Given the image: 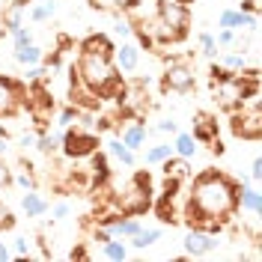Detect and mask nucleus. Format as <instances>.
<instances>
[{
    "instance_id": "nucleus-14",
    "label": "nucleus",
    "mask_w": 262,
    "mask_h": 262,
    "mask_svg": "<svg viewBox=\"0 0 262 262\" xmlns=\"http://www.w3.org/2000/svg\"><path fill=\"white\" fill-rule=\"evenodd\" d=\"M48 209H51V203L36 188L24 191V196H21V212L27 214V217H42V214H48Z\"/></svg>"
},
{
    "instance_id": "nucleus-35",
    "label": "nucleus",
    "mask_w": 262,
    "mask_h": 262,
    "mask_svg": "<svg viewBox=\"0 0 262 262\" xmlns=\"http://www.w3.org/2000/svg\"><path fill=\"white\" fill-rule=\"evenodd\" d=\"M155 131H161V134H176V131H179V122H176V119H170V116H167V119H158Z\"/></svg>"
},
{
    "instance_id": "nucleus-31",
    "label": "nucleus",
    "mask_w": 262,
    "mask_h": 262,
    "mask_svg": "<svg viewBox=\"0 0 262 262\" xmlns=\"http://www.w3.org/2000/svg\"><path fill=\"white\" fill-rule=\"evenodd\" d=\"M9 36H12V45H27V42H33V30L27 27V24H21V27L12 30Z\"/></svg>"
},
{
    "instance_id": "nucleus-25",
    "label": "nucleus",
    "mask_w": 262,
    "mask_h": 262,
    "mask_svg": "<svg viewBox=\"0 0 262 262\" xmlns=\"http://www.w3.org/2000/svg\"><path fill=\"white\" fill-rule=\"evenodd\" d=\"M196 42H200V48H203V54H206L209 60H214V57H217V42H214V36L209 30H200V33H196Z\"/></svg>"
},
{
    "instance_id": "nucleus-39",
    "label": "nucleus",
    "mask_w": 262,
    "mask_h": 262,
    "mask_svg": "<svg viewBox=\"0 0 262 262\" xmlns=\"http://www.w3.org/2000/svg\"><path fill=\"white\" fill-rule=\"evenodd\" d=\"M250 179H253V182L262 179V161H259V158H253V164H250Z\"/></svg>"
},
{
    "instance_id": "nucleus-8",
    "label": "nucleus",
    "mask_w": 262,
    "mask_h": 262,
    "mask_svg": "<svg viewBox=\"0 0 262 262\" xmlns=\"http://www.w3.org/2000/svg\"><path fill=\"white\" fill-rule=\"evenodd\" d=\"M161 86H164V93H179V96L194 93L196 90L194 69L185 60H170V66L164 69V75H161Z\"/></svg>"
},
{
    "instance_id": "nucleus-17",
    "label": "nucleus",
    "mask_w": 262,
    "mask_h": 262,
    "mask_svg": "<svg viewBox=\"0 0 262 262\" xmlns=\"http://www.w3.org/2000/svg\"><path fill=\"white\" fill-rule=\"evenodd\" d=\"M238 209H245L247 214H259L262 212V196H259V188H245L238 191Z\"/></svg>"
},
{
    "instance_id": "nucleus-27",
    "label": "nucleus",
    "mask_w": 262,
    "mask_h": 262,
    "mask_svg": "<svg viewBox=\"0 0 262 262\" xmlns=\"http://www.w3.org/2000/svg\"><path fill=\"white\" fill-rule=\"evenodd\" d=\"M221 66L229 69V72H242V69H245V51H242V54H224V57H221Z\"/></svg>"
},
{
    "instance_id": "nucleus-36",
    "label": "nucleus",
    "mask_w": 262,
    "mask_h": 262,
    "mask_svg": "<svg viewBox=\"0 0 262 262\" xmlns=\"http://www.w3.org/2000/svg\"><path fill=\"white\" fill-rule=\"evenodd\" d=\"M51 212V217H54V221H63L66 214L72 212V206H69V203H66V200H60V203H57V206H54V209H48Z\"/></svg>"
},
{
    "instance_id": "nucleus-30",
    "label": "nucleus",
    "mask_w": 262,
    "mask_h": 262,
    "mask_svg": "<svg viewBox=\"0 0 262 262\" xmlns=\"http://www.w3.org/2000/svg\"><path fill=\"white\" fill-rule=\"evenodd\" d=\"M78 114H81V111H78L75 104H69V107L63 111V114L57 116V125H60V128H69L72 122H78Z\"/></svg>"
},
{
    "instance_id": "nucleus-38",
    "label": "nucleus",
    "mask_w": 262,
    "mask_h": 262,
    "mask_svg": "<svg viewBox=\"0 0 262 262\" xmlns=\"http://www.w3.org/2000/svg\"><path fill=\"white\" fill-rule=\"evenodd\" d=\"M18 146L21 149H33L36 146V134H21V137H18Z\"/></svg>"
},
{
    "instance_id": "nucleus-37",
    "label": "nucleus",
    "mask_w": 262,
    "mask_h": 262,
    "mask_svg": "<svg viewBox=\"0 0 262 262\" xmlns=\"http://www.w3.org/2000/svg\"><path fill=\"white\" fill-rule=\"evenodd\" d=\"M9 185H12V173H9V167H6L3 155H0V191H3V188H9Z\"/></svg>"
},
{
    "instance_id": "nucleus-44",
    "label": "nucleus",
    "mask_w": 262,
    "mask_h": 262,
    "mask_svg": "<svg viewBox=\"0 0 262 262\" xmlns=\"http://www.w3.org/2000/svg\"><path fill=\"white\" fill-rule=\"evenodd\" d=\"M179 3H194V0H179Z\"/></svg>"
},
{
    "instance_id": "nucleus-7",
    "label": "nucleus",
    "mask_w": 262,
    "mask_h": 262,
    "mask_svg": "<svg viewBox=\"0 0 262 262\" xmlns=\"http://www.w3.org/2000/svg\"><path fill=\"white\" fill-rule=\"evenodd\" d=\"M98 134L96 131H86L83 125H69V128H63V140H60V149H63L66 158H90L93 152L98 149Z\"/></svg>"
},
{
    "instance_id": "nucleus-15",
    "label": "nucleus",
    "mask_w": 262,
    "mask_h": 262,
    "mask_svg": "<svg viewBox=\"0 0 262 262\" xmlns=\"http://www.w3.org/2000/svg\"><path fill=\"white\" fill-rule=\"evenodd\" d=\"M161 173L167 176V179H182V182H188L191 176H194V170H191V164H188V158H164L161 161Z\"/></svg>"
},
{
    "instance_id": "nucleus-29",
    "label": "nucleus",
    "mask_w": 262,
    "mask_h": 262,
    "mask_svg": "<svg viewBox=\"0 0 262 262\" xmlns=\"http://www.w3.org/2000/svg\"><path fill=\"white\" fill-rule=\"evenodd\" d=\"M15 214H12V209H9V206H6V203H3V200H0V229H3V232H9V229H15Z\"/></svg>"
},
{
    "instance_id": "nucleus-20",
    "label": "nucleus",
    "mask_w": 262,
    "mask_h": 262,
    "mask_svg": "<svg viewBox=\"0 0 262 262\" xmlns=\"http://www.w3.org/2000/svg\"><path fill=\"white\" fill-rule=\"evenodd\" d=\"M60 140H63V128L57 125V131L39 134V137H36V146H33V149H39L42 155H54V152L60 149Z\"/></svg>"
},
{
    "instance_id": "nucleus-45",
    "label": "nucleus",
    "mask_w": 262,
    "mask_h": 262,
    "mask_svg": "<svg viewBox=\"0 0 262 262\" xmlns=\"http://www.w3.org/2000/svg\"><path fill=\"white\" fill-rule=\"evenodd\" d=\"M3 3H6V0H0V6H3Z\"/></svg>"
},
{
    "instance_id": "nucleus-19",
    "label": "nucleus",
    "mask_w": 262,
    "mask_h": 262,
    "mask_svg": "<svg viewBox=\"0 0 262 262\" xmlns=\"http://www.w3.org/2000/svg\"><path fill=\"white\" fill-rule=\"evenodd\" d=\"M173 155L188 158V161L196 155V140L188 134V131H176V140H173Z\"/></svg>"
},
{
    "instance_id": "nucleus-4",
    "label": "nucleus",
    "mask_w": 262,
    "mask_h": 262,
    "mask_svg": "<svg viewBox=\"0 0 262 262\" xmlns=\"http://www.w3.org/2000/svg\"><path fill=\"white\" fill-rule=\"evenodd\" d=\"M152 203H155V191H152V176L146 170H137L114 194V209L119 214H128V217L146 214L152 209Z\"/></svg>"
},
{
    "instance_id": "nucleus-34",
    "label": "nucleus",
    "mask_w": 262,
    "mask_h": 262,
    "mask_svg": "<svg viewBox=\"0 0 262 262\" xmlns=\"http://www.w3.org/2000/svg\"><path fill=\"white\" fill-rule=\"evenodd\" d=\"M12 182H15L21 191H30V188H36V179H33L30 173H15V176H12Z\"/></svg>"
},
{
    "instance_id": "nucleus-13",
    "label": "nucleus",
    "mask_w": 262,
    "mask_h": 262,
    "mask_svg": "<svg viewBox=\"0 0 262 262\" xmlns=\"http://www.w3.org/2000/svg\"><path fill=\"white\" fill-rule=\"evenodd\" d=\"M217 27H224V30H238V27H247V30L256 33L259 21H256V15L242 12V9H224L221 18H217Z\"/></svg>"
},
{
    "instance_id": "nucleus-18",
    "label": "nucleus",
    "mask_w": 262,
    "mask_h": 262,
    "mask_svg": "<svg viewBox=\"0 0 262 262\" xmlns=\"http://www.w3.org/2000/svg\"><path fill=\"white\" fill-rule=\"evenodd\" d=\"M161 232H164L161 227H143L140 232L131 235V247H134V250H146V247H152L161 238Z\"/></svg>"
},
{
    "instance_id": "nucleus-6",
    "label": "nucleus",
    "mask_w": 262,
    "mask_h": 262,
    "mask_svg": "<svg viewBox=\"0 0 262 262\" xmlns=\"http://www.w3.org/2000/svg\"><path fill=\"white\" fill-rule=\"evenodd\" d=\"M30 90L27 83L12 78V75H0V119H9L27 111Z\"/></svg>"
},
{
    "instance_id": "nucleus-40",
    "label": "nucleus",
    "mask_w": 262,
    "mask_h": 262,
    "mask_svg": "<svg viewBox=\"0 0 262 262\" xmlns=\"http://www.w3.org/2000/svg\"><path fill=\"white\" fill-rule=\"evenodd\" d=\"M69 259H90V253L83 250V245H78V247H72V250H69Z\"/></svg>"
},
{
    "instance_id": "nucleus-23",
    "label": "nucleus",
    "mask_w": 262,
    "mask_h": 262,
    "mask_svg": "<svg viewBox=\"0 0 262 262\" xmlns=\"http://www.w3.org/2000/svg\"><path fill=\"white\" fill-rule=\"evenodd\" d=\"M57 15V3H39V6H30L27 9V18H30L33 24H42V21H48V18Z\"/></svg>"
},
{
    "instance_id": "nucleus-9",
    "label": "nucleus",
    "mask_w": 262,
    "mask_h": 262,
    "mask_svg": "<svg viewBox=\"0 0 262 262\" xmlns=\"http://www.w3.org/2000/svg\"><path fill=\"white\" fill-rule=\"evenodd\" d=\"M217 235L214 232H206V229H188L185 235V256H209L217 250Z\"/></svg>"
},
{
    "instance_id": "nucleus-32",
    "label": "nucleus",
    "mask_w": 262,
    "mask_h": 262,
    "mask_svg": "<svg viewBox=\"0 0 262 262\" xmlns=\"http://www.w3.org/2000/svg\"><path fill=\"white\" fill-rule=\"evenodd\" d=\"M214 42H217V48H229V45H235V30H217V36H214Z\"/></svg>"
},
{
    "instance_id": "nucleus-33",
    "label": "nucleus",
    "mask_w": 262,
    "mask_h": 262,
    "mask_svg": "<svg viewBox=\"0 0 262 262\" xmlns=\"http://www.w3.org/2000/svg\"><path fill=\"white\" fill-rule=\"evenodd\" d=\"M114 36H116V39H122V42H125V39H131V24H128V18H119V21L114 24Z\"/></svg>"
},
{
    "instance_id": "nucleus-24",
    "label": "nucleus",
    "mask_w": 262,
    "mask_h": 262,
    "mask_svg": "<svg viewBox=\"0 0 262 262\" xmlns=\"http://www.w3.org/2000/svg\"><path fill=\"white\" fill-rule=\"evenodd\" d=\"M173 155V143H158V146H149L146 155H143V161L152 167V164H161L164 158H170Z\"/></svg>"
},
{
    "instance_id": "nucleus-21",
    "label": "nucleus",
    "mask_w": 262,
    "mask_h": 262,
    "mask_svg": "<svg viewBox=\"0 0 262 262\" xmlns=\"http://www.w3.org/2000/svg\"><path fill=\"white\" fill-rule=\"evenodd\" d=\"M107 152H111L119 164H125V167H134V164H137V152H131V149L119 140V137H114V140L107 143Z\"/></svg>"
},
{
    "instance_id": "nucleus-41",
    "label": "nucleus",
    "mask_w": 262,
    "mask_h": 262,
    "mask_svg": "<svg viewBox=\"0 0 262 262\" xmlns=\"http://www.w3.org/2000/svg\"><path fill=\"white\" fill-rule=\"evenodd\" d=\"M256 9H259V0H242V12L256 15Z\"/></svg>"
},
{
    "instance_id": "nucleus-3",
    "label": "nucleus",
    "mask_w": 262,
    "mask_h": 262,
    "mask_svg": "<svg viewBox=\"0 0 262 262\" xmlns=\"http://www.w3.org/2000/svg\"><path fill=\"white\" fill-rule=\"evenodd\" d=\"M152 24H155V45H179V42H185L188 33H191L188 3H179V0H155Z\"/></svg>"
},
{
    "instance_id": "nucleus-42",
    "label": "nucleus",
    "mask_w": 262,
    "mask_h": 262,
    "mask_svg": "<svg viewBox=\"0 0 262 262\" xmlns=\"http://www.w3.org/2000/svg\"><path fill=\"white\" fill-rule=\"evenodd\" d=\"M6 259H12V250L6 247V242L0 238V262H6Z\"/></svg>"
},
{
    "instance_id": "nucleus-1",
    "label": "nucleus",
    "mask_w": 262,
    "mask_h": 262,
    "mask_svg": "<svg viewBox=\"0 0 262 262\" xmlns=\"http://www.w3.org/2000/svg\"><path fill=\"white\" fill-rule=\"evenodd\" d=\"M242 182L221 170H203L188 179V196H182V224L188 229L221 232L238 212Z\"/></svg>"
},
{
    "instance_id": "nucleus-2",
    "label": "nucleus",
    "mask_w": 262,
    "mask_h": 262,
    "mask_svg": "<svg viewBox=\"0 0 262 262\" xmlns=\"http://www.w3.org/2000/svg\"><path fill=\"white\" fill-rule=\"evenodd\" d=\"M75 75L81 78V83H86L98 98H119L122 93V78H119V69H116L114 57L111 54H93V51H81L78 66H75Z\"/></svg>"
},
{
    "instance_id": "nucleus-5",
    "label": "nucleus",
    "mask_w": 262,
    "mask_h": 262,
    "mask_svg": "<svg viewBox=\"0 0 262 262\" xmlns=\"http://www.w3.org/2000/svg\"><path fill=\"white\" fill-rule=\"evenodd\" d=\"M229 131L232 137L247 140V143H256L262 137V111H259V96H250L238 107L229 114Z\"/></svg>"
},
{
    "instance_id": "nucleus-16",
    "label": "nucleus",
    "mask_w": 262,
    "mask_h": 262,
    "mask_svg": "<svg viewBox=\"0 0 262 262\" xmlns=\"http://www.w3.org/2000/svg\"><path fill=\"white\" fill-rule=\"evenodd\" d=\"M12 57H15V63H21V66H39L42 60H45V54H42V48H39L36 42H27V45H15Z\"/></svg>"
},
{
    "instance_id": "nucleus-26",
    "label": "nucleus",
    "mask_w": 262,
    "mask_h": 262,
    "mask_svg": "<svg viewBox=\"0 0 262 262\" xmlns=\"http://www.w3.org/2000/svg\"><path fill=\"white\" fill-rule=\"evenodd\" d=\"M90 6L98 9V12H111V15L122 12V0H90Z\"/></svg>"
},
{
    "instance_id": "nucleus-22",
    "label": "nucleus",
    "mask_w": 262,
    "mask_h": 262,
    "mask_svg": "<svg viewBox=\"0 0 262 262\" xmlns=\"http://www.w3.org/2000/svg\"><path fill=\"white\" fill-rule=\"evenodd\" d=\"M101 256H104V259H114V262H122L128 256V247L122 245V242H116V238H107V242L101 245Z\"/></svg>"
},
{
    "instance_id": "nucleus-43",
    "label": "nucleus",
    "mask_w": 262,
    "mask_h": 262,
    "mask_svg": "<svg viewBox=\"0 0 262 262\" xmlns=\"http://www.w3.org/2000/svg\"><path fill=\"white\" fill-rule=\"evenodd\" d=\"M6 149H9L6 146V137H0V155H6Z\"/></svg>"
},
{
    "instance_id": "nucleus-11",
    "label": "nucleus",
    "mask_w": 262,
    "mask_h": 262,
    "mask_svg": "<svg viewBox=\"0 0 262 262\" xmlns=\"http://www.w3.org/2000/svg\"><path fill=\"white\" fill-rule=\"evenodd\" d=\"M114 63H116V69L125 72V75L137 72V66H140V45L131 42V39H125L119 48H114Z\"/></svg>"
},
{
    "instance_id": "nucleus-12",
    "label": "nucleus",
    "mask_w": 262,
    "mask_h": 262,
    "mask_svg": "<svg viewBox=\"0 0 262 262\" xmlns=\"http://www.w3.org/2000/svg\"><path fill=\"white\" fill-rule=\"evenodd\" d=\"M196 140V146H212L214 140H221L217 137V119L212 114H196L194 116V134H191Z\"/></svg>"
},
{
    "instance_id": "nucleus-10",
    "label": "nucleus",
    "mask_w": 262,
    "mask_h": 262,
    "mask_svg": "<svg viewBox=\"0 0 262 262\" xmlns=\"http://www.w3.org/2000/svg\"><path fill=\"white\" fill-rule=\"evenodd\" d=\"M146 137H149V128L143 125V119H128L125 125H119V140H122L131 152H137V149L146 146Z\"/></svg>"
},
{
    "instance_id": "nucleus-28",
    "label": "nucleus",
    "mask_w": 262,
    "mask_h": 262,
    "mask_svg": "<svg viewBox=\"0 0 262 262\" xmlns=\"http://www.w3.org/2000/svg\"><path fill=\"white\" fill-rule=\"evenodd\" d=\"M30 247H33V242L30 238H15V245H12V259H30Z\"/></svg>"
}]
</instances>
